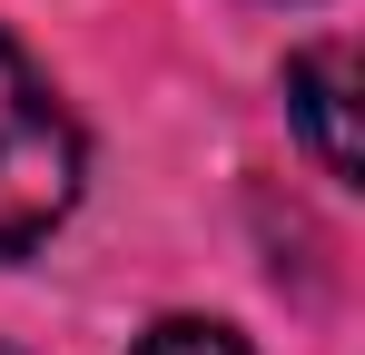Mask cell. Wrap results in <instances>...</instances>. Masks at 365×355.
Here are the masks:
<instances>
[{"label":"cell","mask_w":365,"mask_h":355,"mask_svg":"<svg viewBox=\"0 0 365 355\" xmlns=\"http://www.w3.org/2000/svg\"><path fill=\"white\" fill-rule=\"evenodd\" d=\"M79 118L40 79V59L0 30V257H30L40 237L79 207Z\"/></svg>","instance_id":"6da1fadb"},{"label":"cell","mask_w":365,"mask_h":355,"mask_svg":"<svg viewBox=\"0 0 365 355\" xmlns=\"http://www.w3.org/2000/svg\"><path fill=\"white\" fill-rule=\"evenodd\" d=\"M287 109H297L316 168L336 187H365V158H356V50L346 40H316V50L287 59Z\"/></svg>","instance_id":"7a4b0ae2"},{"label":"cell","mask_w":365,"mask_h":355,"mask_svg":"<svg viewBox=\"0 0 365 355\" xmlns=\"http://www.w3.org/2000/svg\"><path fill=\"white\" fill-rule=\"evenodd\" d=\"M138 355H247V336L217 326V316H158V326L138 336Z\"/></svg>","instance_id":"3957f363"},{"label":"cell","mask_w":365,"mask_h":355,"mask_svg":"<svg viewBox=\"0 0 365 355\" xmlns=\"http://www.w3.org/2000/svg\"><path fill=\"white\" fill-rule=\"evenodd\" d=\"M0 355H10V346H0Z\"/></svg>","instance_id":"277c9868"}]
</instances>
